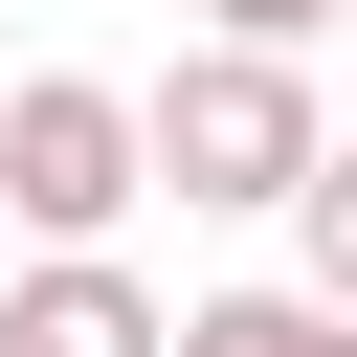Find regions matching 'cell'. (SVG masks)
<instances>
[{"instance_id":"obj_4","label":"cell","mask_w":357,"mask_h":357,"mask_svg":"<svg viewBox=\"0 0 357 357\" xmlns=\"http://www.w3.org/2000/svg\"><path fill=\"white\" fill-rule=\"evenodd\" d=\"M178 357H357V312H335L312 268H290V290H201V312H178Z\"/></svg>"},{"instance_id":"obj_6","label":"cell","mask_w":357,"mask_h":357,"mask_svg":"<svg viewBox=\"0 0 357 357\" xmlns=\"http://www.w3.org/2000/svg\"><path fill=\"white\" fill-rule=\"evenodd\" d=\"M223 45H312V22H357V0H201Z\"/></svg>"},{"instance_id":"obj_5","label":"cell","mask_w":357,"mask_h":357,"mask_svg":"<svg viewBox=\"0 0 357 357\" xmlns=\"http://www.w3.org/2000/svg\"><path fill=\"white\" fill-rule=\"evenodd\" d=\"M290 268H312V290H335V312H357V134H335V156H312V178H290Z\"/></svg>"},{"instance_id":"obj_2","label":"cell","mask_w":357,"mask_h":357,"mask_svg":"<svg viewBox=\"0 0 357 357\" xmlns=\"http://www.w3.org/2000/svg\"><path fill=\"white\" fill-rule=\"evenodd\" d=\"M0 201H22L45 245H112V223L156 201V89H89V67H22V89H0Z\"/></svg>"},{"instance_id":"obj_3","label":"cell","mask_w":357,"mask_h":357,"mask_svg":"<svg viewBox=\"0 0 357 357\" xmlns=\"http://www.w3.org/2000/svg\"><path fill=\"white\" fill-rule=\"evenodd\" d=\"M0 357H178V312H156L112 245H45V268L0 290Z\"/></svg>"},{"instance_id":"obj_1","label":"cell","mask_w":357,"mask_h":357,"mask_svg":"<svg viewBox=\"0 0 357 357\" xmlns=\"http://www.w3.org/2000/svg\"><path fill=\"white\" fill-rule=\"evenodd\" d=\"M335 156V112H312V45H178L156 67V178L178 201H223V223H290V178Z\"/></svg>"}]
</instances>
